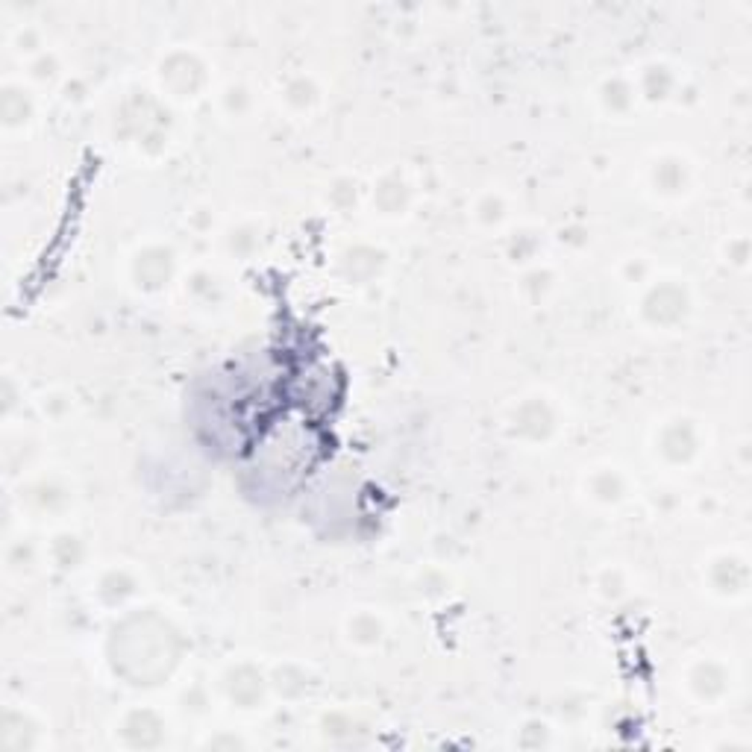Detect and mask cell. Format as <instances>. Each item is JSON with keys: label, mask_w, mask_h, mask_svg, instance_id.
Here are the masks:
<instances>
[{"label": "cell", "mask_w": 752, "mask_h": 752, "mask_svg": "<svg viewBox=\"0 0 752 752\" xmlns=\"http://www.w3.org/2000/svg\"><path fill=\"white\" fill-rule=\"evenodd\" d=\"M594 494H597L600 500H617L620 496V479L614 473H600L597 479H594Z\"/></svg>", "instance_id": "2"}, {"label": "cell", "mask_w": 752, "mask_h": 752, "mask_svg": "<svg viewBox=\"0 0 752 752\" xmlns=\"http://www.w3.org/2000/svg\"><path fill=\"white\" fill-rule=\"evenodd\" d=\"M353 632H356V641H376L379 637V623L362 614L356 623H353Z\"/></svg>", "instance_id": "3"}, {"label": "cell", "mask_w": 752, "mask_h": 752, "mask_svg": "<svg viewBox=\"0 0 752 752\" xmlns=\"http://www.w3.org/2000/svg\"><path fill=\"white\" fill-rule=\"evenodd\" d=\"M3 118L9 126H18L30 118V101L24 97V91L18 89H6L3 94Z\"/></svg>", "instance_id": "1"}]
</instances>
